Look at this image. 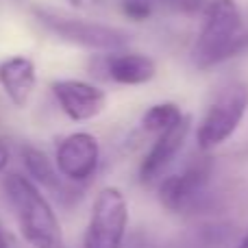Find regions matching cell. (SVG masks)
Returning a JSON list of instances; mask_svg holds the SVG:
<instances>
[{
	"mask_svg": "<svg viewBox=\"0 0 248 248\" xmlns=\"http://www.w3.org/2000/svg\"><path fill=\"white\" fill-rule=\"evenodd\" d=\"M0 248H9V240H7V233L2 231V227H0Z\"/></svg>",
	"mask_w": 248,
	"mask_h": 248,
	"instance_id": "d6986e66",
	"label": "cell"
},
{
	"mask_svg": "<svg viewBox=\"0 0 248 248\" xmlns=\"http://www.w3.org/2000/svg\"><path fill=\"white\" fill-rule=\"evenodd\" d=\"M22 163L26 168V174L31 181H35L42 187H48L52 192H59L61 189V179L57 166H52L48 161V157L35 146H22Z\"/></svg>",
	"mask_w": 248,
	"mask_h": 248,
	"instance_id": "7c38bea8",
	"label": "cell"
},
{
	"mask_svg": "<svg viewBox=\"0 0 248 248\" xmlns=\"http://www.w3.org/2000/svg\"><path fill=\"white\" fill-rule=\"evenodd\" d=\"M248 111V83L229 81L216 94L211 105L196 128V141L201 150H211L224 144L237 126L242 124Z\"/></svg>",
	"mask_w": 248,
	"mask_h": 248,
	"instance_id": "3957f363",
	"label": "cell"
},
{
	"mask_svg": "<svg viewBox=\"0 0 248 248\" xmlns=\"http://www.w3.org/2000/svg\"><path fill=\"white\" fill-rule=\"evenodd\" d=\"M0 87L16 107H26L37 87V68L31 57L13 55L0 61Z\"/></svg>",
	"mask_w": 248,
	"mask_h": 248,
	"instance_id": "30bf717a",
	"label": "cell"
},
{
	"mask_svg": "<svg viewBox=\"0 0 248 248\" xmlns=\"http://www.w3.org/2000/svg\"><path fill=\"white\" fill-rule=\"evenodd\" d=\"M4 194L13 207L17 227L26 244L31 248H65L59 218L35 181L17 172L7 174Z\"/></svg>",
	"mask_w": 248,
	"mask_h": 248,
	"instance_id": "6da1fadb",
	"label": "cell"
},
{
	"mask_svg": "<svg viewBox=\"0 0 248 248\" xmlns=\"http://www.w3.org/2000/svg\"><path fill=\"white\" fill-rule=\"evenodd\" d=\"M65 2L78 11H98L103 7V0H65Z\"/></svg>",
	"mask_w": 248,
	"mask_h": 248,
	"instance_id": "2e32d148",
	"label": "cell"
},
{
	"mask_svg": "<svg viewBox=\"0 0 248 248\" xmlns=\"http://www.w3.org/2000/svg\"><path fill=\"white\" fill-rule=\"evenodd\" d=\"M237 248H248V233L244 235V240H242L240 244H237Z\"/></svg>",
	"mask_w": 248,
	"mask_h": 248,
	"instance_id": "ffe728a7",
	"label": "cell"
},
{
	"mask_svg": "<svg viewBox=\"0 0 248 248\" xmlns=\"http://www.w3.org/2000/svg\"><path fill=\"white\" fill-rule=\"evenodd\" d=\"M35 13H37L39 22L48 31L59 35L61 39L96 52H120L131 42L126 31L116 29V26L87 22L74 16H63V13L52 11V9H35Z\"/></svg>",
	"mask_w": 248,
	"mask_h": 248,
	"instance_id": "277c9868",
	"label": "cell"
},
{
	"mask_svg": "<svg viewBox=\"0 0 248 248\" xmlns=\"http://www.w3.org/2000/svg\"><path fill=\"white\" fill-rule=\"evenodd\" d=\"M211 176V159L209 157H194L183 170L166 176L159 183V202L166 211L181 214L187 211L201 201L209 185Z\"/></svg>",
	"mask_w": 248,
	"mask_h": 248,
	"instance_id": "8992f818",
	"label": "cell"
},
{
	"mask_svg": "<svg viewBox=\"0 0 248 248\" xmlns=\"http://www.w3.org/2000/svg\"><path fill=\"white\" fill-rule=\"evenodd\" d=\"M100 68L118 85H144L157 74L155 61L141 52H109L100 59Z\"/></svg>",
	"mask_w": 248,
	"mask_h": 248,
	"instance_id": "8fae6325",
	"label": "cell"
},
{
	"mask_svg": "<svg viewBox=\"0 0 248 248\" xmlns=\"http://www.w3.org/2000/svg\"><path fill=\"white\" fill-rule=\"evenodd\" d=\"M128 227V202L118 187H103L96 194L83 248H122Z\"/></svg>",
	"mask_w": 248,
	"mask_h": 248,
	"instance_id": "5b68a950",
	"label": "cell"
},
{
	"mask_svg": "<svg viewBox=\"0 0 248 248\" xmlns=\"http://www.w3.org/2000/svg\"><path fill=\"white\" fill-rule=\"evenodd\" d=\"M9 161H11V150H9V146L4 144L2 140H0V172L9 166Z\"/></svg>",
	"mask_w": 248,
	"mask_h": 248,
	"instance_id": "ac0fdd59",
	"label": "cell"
},
{
	"mask_svg": "<svg viewBox=\"0 0 248 248\" xmlns=\"http://www.w3.org/2000/svg\"><path fill=\"white\" fill-rule=\"evenodd\" d=\"M166 4L170 7H176V9H183V11H194L202 4V0H163Z\"/></svg>",
	"mask_w": 248,
	"mask_h": 248,
	"instance_id": "e0dca14e",
	"label": "cell"
},
{
	"mask_svg": "<svg viewBox=\"0 0 248 248\" xmlns=\"http://www.w3.org/2000/svg\"><path fill=\"white\" fill-rule=\"evenodd\" d=\"M189 126H192V118L185 116L176 126L159 133L155 144L150 146L148 153L141 159L140 170H137V176H140L141 183H153L170 168V163L176 159V155L181 153L185 140H187Z\"/></svg>",
	"mask_w": 248,
	"mask_h": 248,
	"instance_id": "9c48e42d",
	"label": "cell"
},
{
	"mask_svg": "<svg viewBox=\"0 0 248 248\" xmlns=\"http://www.w3.org/2000/svg\"><path fill=\"white\" fill-rule=\"evenodd\" d=\"M61 111L74 122H85L100 116L107 105V94L94 83L81 78H59L50 85Z\"/></svg>",
	"mask_w": 248,
	"mask_h": 248,
	"instance_id": "ba28073f",
	"label": "cell"
},
{
	"mask_svg": "<svg viewBox=\"0 0 248 248\" xmlns=\"http://www.w3.org/2000/svg\"><path fill=\"white\" fill-rule=\"evenodd\" d=\"M126 17L135 22H146L155 11V0H118Z\"/></svg>",
	"mask_w": 248,
	"mask_h": 248,
	"instance_id": "9a60e30c",
	"label": "cell"
},
{
	"mask_svg": "<svg viewBox=\"0 0 248 248\" xmlns=\"http://www.w3.org/2000/svg\"><path fill=\"white\" fill-rule=\"evenodd\" d=\"M100 161V146L92 133L77 131L61 137L55 148V166L70 183L92 179Z\"/></svg>",
	"mask_w": 248,
	"mask_h": 248,
	"instance_id": "52a82bcc",
	"label": "cell"
},
{
	"mask_svg": "<svg viewBox=\"0 0 248 248\" xmlns=\"http://www.w3.org/2000/svg\"><path fill=\"white\" fill-rule=\"evenodd\" d=\"M185 118L176 103H157L148 107L141 116V128L148 133H163L168 128L176 126Z\"/></svg>",
	"mask_w": 248,
	"mask_h": 248,
	"instance_id": "4fadbf2b",
	"label": "cell"
},
{
	"mask_svg": "<svg viewBox=\"0 0 248 248\" xmlns=\"http://www.w3.org/2000/svg\"><path fill=\"white\" fill-rule=\"evenodd\" d=\"M224 229L220 227H194L174 240L170 248H224Z\"/></svg>",
	"mask_w": 248,
	"mask_h": 248,
	"instance_id": "5bb4252c",
	"label": "cell"
},
{
	"mask_svg": "<svg viewBox=\"0 0 248 248\" xmlns=\"http://www.w3.org/2000/svg\"><path fill=\"white\" fill-rule=\"evenodd\" d=\"M242 44V13L235 0H209L205 4V17L194 39L189 59L194 68L209 70L235 55Z\"/></svg>",
	"mask_w": 248,
	"mask_h": 248,
	"instance_id": "7a4b0ae2",
	"label": "cell"
}]
</instances>
